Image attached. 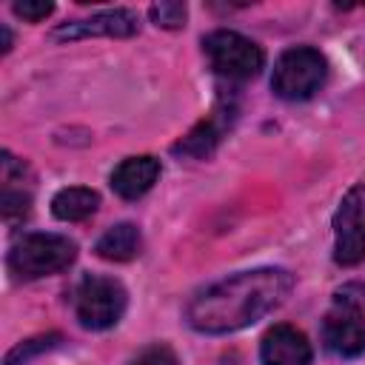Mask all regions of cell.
Returning a JSON list of instances; mask_svg holds the SVG:
<instances>
[{
    "label": "cell",
    "mask_w": 365,
    "mask_h": 365,
    "mask_svg": "<svg viewBox=\"0 0 365 365\" xmlns=\"http://www.w3.org/2000/svg\"><path fill=\"white\" fill-rule=\"evenodd\" d=\"M131 365H177V356L168 345H151L134 356Z\"/></svg>",
    "instance_id": "obj_17"
},
{
    "label": "cell",
    "mask_w": 365,
    "mask_h": 365,
    "mask_svg": "<svg viewBox=\"0 0 365 365\" xmlns=\"http://www.w3.org/2000/svg\"><path fill=\"white\" fill-rule=\"evenodd\" d=\"M325 77H328L325 57L311 46H297L279 54L271 74V88L282 100H308L322 88Z\"/></svg>",
    "instance_id": "obj_3"
},
{
    "label": "cell",
    "mask_w": 365,
    "mask_h": 365,
    "mask_svg": "<svg viewBox=\"0 0 365 365\" xmlns=\"http://www.w3.org/2000/svg\"><path fill=\"white\" fill-rule=\"evenodd\" d=\"M262 365H311V342L294 325H274L259 345Z\"/></svg>",
    "instance_id": "obj_10"
},
{
    "label": "cell",
    "mask_w": 365,
    "mask_h": 365,
    "mask_svg": "<svg viewBox=\"0 0 365 365\" xmlns=\"http://www.w3.org/2000/svg\"><path fill=\"white\" fill-rule=\"evenodd\" d=\"M23 174H26V165L14 160L9 151H3V217L6 220L29 214L31 194L23 188Z\"/></svg>",
    "instance_id": "obj_12"
},
{
    "label": "cell",
    "mask_w": 365,
    "mask_h": 365,
    "mask_svg": "<svg viewBox=\"0 0 365 365\" xmlns=\"http://www.w3.org/2000/svg\"><path fill=\"white\" fill-rule=\"evenodd\" d=\"M334 259L339 265L365 259V182L354 185L334 214Z\"/></svg>",
    "instance_id": "obj_6"
},
{
    "label": "cell",
    "mask_w": 365,
    "mask_h": 365,
    "mask_svg": "<svg viewBox=\"0 0 365 365\" xmlns=\"http://www.w3.org/2000/svg\"><path fill=\"white\" fill-rule=\"evenodd\" d=\"M74 257L77 245L63 234H26L9 251V271L17 279H40L66 271Z\"/></svg>",
    "instance_id": "obj_2"
},
{
    "label": "cell",
    "mask_w": 365,
    "mask_h": 365,
    "mask_svg": "<svg viewBox=\"0 0 365 365\" xmlns=\"http://www.w3.org/2000/svg\"><path fill=\"white\" fill-rule=\"evenodd\" d=\"M11 9H14V14H17V17H23V20H29V23L46 20V17L54 11V6H51V3H46V0H23V3H14Z\"/></svg>",
    "instance_id": "obj_18"
},
{
    "label": "cell",
    "mask_w": 365,
    "mask_h": 365,
    "mask_svg": "<svg viewBox=\"0 0 365 365\" xmlns=\"http://www.w3.org/2000/svg\"><path fill=\"white\" fill-rule=\"evenodd\" d=\"M365 302H354L345 297H334V308L325 314L322 322V339L325 348L336 356H359L365 351V314H362Z\"/></svg>",
    "instance_id": "obj_7"
},
{
    "label": "cell",
    "mask_w": 365,
    "mask_h": 365,
    "mask_svg": "<svg viewBox=\"0 0 365 365\" xmlns=\"http://www.w3.org/2000/svg\"><path fill=\"white\" fill-rule=\"evenodd\" d=\"M140 31V17L131 9L100 11L88 20L63 23L51 31V40H83V37H131Z\"/></svg>",
    "instance_id": "obj_8"
},
{
    "label": "cell",
    "mask_w": 365,
    "mask_h": 365,
    "mask_svg": "<svg viewBox=\"0 0 365 365\" xmlns=\"http://www.w3.org/2000/svg\"><path fill=\"white\" fill-rule=\"evenodd\" d=\"M291 288L294 277L285 268L240 271L200 291L188 302L185 319L200 334H231L279 308Z\"/></svg>",
    "instance_id": "obj_1"
},
{
    "label": "cell",
    "mask_w": 365,
    "mask_h": 365,
    "mask_svg": "<svg viewBox=\"0 0 365 365\" xmlns=\"http://www.w3.org/2000/svg\"><path fill=\"white\" fill-rule=\"evenodd\" d=\"M125 302H128L125 288L114 277L86 274L74 291V314L80 325L91 331H106L117 325L125 311Z\"/></svg>",
    "instance_id": "obj_4"
},
{
    "label": "cell",
    "mask_w": 365,
    "mask_h": 365,
    "mask_svg": "<svg viewBox=\"0 0 365 365\" xmlns=\"http://www.w3.org/2000/svg\"><path fill=\"white\" fill-rule=\"evenodd\" d=\"M140 248H143V237H140L137 225H131V222L111 225L94 245L97 257H103L108 262H128L140 254Z\"/></svg>",
    "instance_id": "obj_13"
},
{
    "label": "cell",
    "mask_w": 365,
    "mask_h": 365,
    "mask_svg": "<svg viewBox=\"0 0 365 365\" xmlns=\"http://www.w3.org/2000/svg\"><path fill=\"white\" fill-rule=\"evenodd\" d=\"M185 17H188L185 3L163 0V3H154V6H151V20H154L160 29H180V26H185Z\"/></svg>",
    "instance_id": "obj_16"
},
{
    "label": "cell",
    "mask_w": 365,
    "mask_h": 365,
    "mask_svg": "<svg viewBox=\"0 0 365 365\" xmlns=\"http://www.w3.org/2000/svg\"><path fill=\"white\" fill-rule=\"evenodd\" d=\"M57 342H60V334H46V336H34V339H26V342L14 345V348L6 354V365H26V362H29V359H34L37 354H43V351H51Z\"/></svg>",
    "instance_id": "obj_15"
},
{
    "label": "cell",
    "mask_w": 365,
    "mask_h": 365,
    "mask_svg": "<svg viewBox=\"0 0 365 365\" xmlns=\"http://www.w3.org/2000/svg\"><path fill=\"white\" fill-rule=\"evenodd\" d=\"M234 117H237V106H234L231 100H220V103L214 106V111H211L202 123H197V125L174 145V154L208 157V154L217 148V143L222 140V134L231 128Z\"/></svg>",
    "instance_id": "obj_9"
},
{
    "label": "cell",
    "mask_w": 365,
    "mask_h": 365,
    "mask_svg": "<svg viewBox=\"0 0 365 365\" xmlns=\"http://www.w3.org/2000/svg\"><path fill=\"white\" fill-rule=\"evenodd\" d=\"M100 205V194L83 185H71V188H60L51 200V211L57 220L63 222H80L86 217H91Z\"/></svg>",
    "instance_id": "obj_14"
},
{
    "label": "cell",
    "mask_w": 365,
    "mask_h": 365,
    "mask_svg": "<svg viewBox=\"0 0 365 365\" xmlns=\"http://www.w3.org/2000/svg\"><path fill=\"white\" fill-rule=\"evenodd\" d=\"M160 177V160L151 154H140V157H128L123 160L114 174H111V188L123 197V200H137L143 197Z\"/></svg>",
    "instance_id": "obj_11"
},
{
    "label": "cell",
    "mask_w": 365,
    "mask_h": 365,
    "mask_svg": "<svg viewBox=\"0 0 365 365\" xmlns=\"http://www.w3.org/2000/svg\"><path fill=\"white\" fill-rule=\"evenodd\" d=\"M0 37H3V51H9L11 48V34H9L6 26H0Z\"/></svg>",
    "instance_id": "obj_19"
},
{
    "label": "cell",
    "mask_w": 365,
    "mask_h": 365,
    "mask_svg": "<svg viewBox=\"0 0 365 365\" xmlns=\"http://www.w3.org/2000/svg\"><path fill=\"white\" fill-rule=\"evenodd\" d=\"M202 48H205L211 68L228 80H251L259 74L265 63V54L254 40L237 31H225V29L211 31L202 40Z\"/></svg>",
    "instance_id": "obj_5"
}]
</instances>
